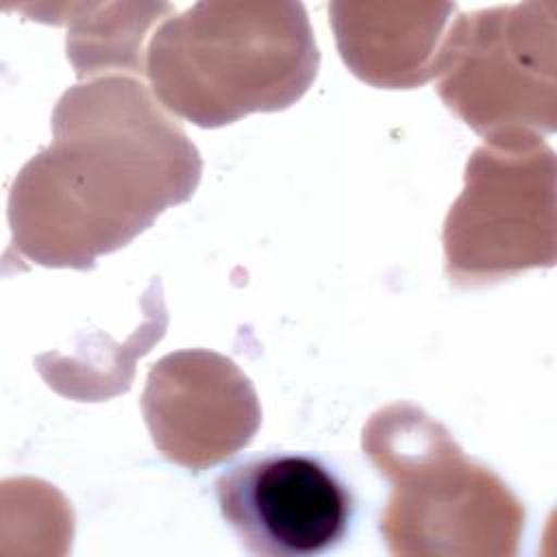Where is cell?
I'll return each mask as SVG.
<instances>
[{
	"label": "cell",
	"mask_w": 557,
	"mask_h": 557,
	"mask_svg": "<svg viewBox=\"0 0 557 557\" xmlns=\"http://www.w3.org/2000/svg\"><path fill=\"white\" fill-rule=\"evenodd\" d=\"M52 135L11 187L7 257L91 268L191 198L200 181L196 146L128 76L67 89L52 113Z\"/></svg>",
	"instance_id": "obj_1"
},
{
	"label": "cell",
	"mask_w": 557,
	"mask_h": 557,
	"mask_svg": "<svg viewBox=\"0 0 557 557\" xmlns=\"http://www.w3.org/2000/svg\"><path fill=\"white\" fill-rule=\"evenodd\" d=\"M529 9L461 20L433 61L440 96L487 139L555 131L553 17L531 15L524 28Z\"/></svg>",
	"instance_id": "obj_5"
},
{
	"label": "cell",
	"mask_w": 557,
	"mask_h": 557,
	"mask_svg": "<svg viewBox=\"0 0 557 557\" xmlns=\"http://www.w3.org/2000/svg\"><path fill=\"white\" fill-rule=\"evenodd\" d=\"M459 285L492 283L555 261V157L533 133L492 137L466 170L444 228Z\"/></svg>",
	"instance_id": "obj_4"
},
{
	"label": "cell",
	"mask_w": 557,
	"mask_h": 557,
	"mask_svg": "<svg viewBox=\"0 0 557 557\" xmlns=\"http://www.w3.org/2000/svg\"><path fill=\"white\" fill-rule=\"evenodd\" d=\"M189 389H191V394H194V400H191V396L187 398L189 403H183L181 398L176 400L178 420L194 416V422H191V431H198V433H207V431L211 433V431H218V429H222V426H220L215 420H211V418L205 413V409H211V411H218V413H222V409H224L222 400L209 403V400H207V394L211 392V387H207V385H191ZM178 396H183V394L178 392ZM183 398H185V396H183Z\"/></svg>",
	"instance_id": "obj_7"
},
{
	"label": "cell",
	"mask_w": 557,
	"mask_h": 557,
	"mask_svg": "<svg viewBox=\"0 0 557 557\" xmlns=\"http://www.w3.org/2000/svg\"><path fill=\"white\" fill-rule=\"evenodd\" d=\"M226 524L252 555H320L346 535L352 498L315 457L270 453L233 466L215 481Z\"/></svg>",
	"instance_id": "obj_6"
},
{
	"label": "cell",
	"mask_w": 557,
	"mask_h": 557,
	"mask_svg": "<svg viewBox=\"0 0 557 557\" xmlns=\"http://www.w3.org/2000/svg\"><path fill=\"white\" fill-rule=\"evenodd\" d=\"M363 448L394 483L383 533L394 555H513L520 503L420 409L396 405L366 429Z\"/></svg>",
	"instance_id": "obj_3"
},
{
	"label": "cell",
	"mask_w": 557,
	"mask_h": 557,
	"mask_svg": "<svg viewBox=\"0 0 557 557\" xmlns=\"http://www.w3.org/2000/svg\"><path fill=\"white\" fill-rule=\"evenodd\" d=\"M318 59L300 4L200 2L157 30L146 72L163 107L213 128L289 107Z\"/></svg>",
	"instance_id": "obj_2"
}]
</instances>
